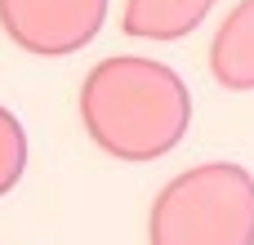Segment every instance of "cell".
Returning a JSON list of instances; mask_svg holds the SVG:
<instances>
[{
    "label": "cell",
    "mask_w": 254,
    "mask_h": 245,
    "mask_svg": "<svg viewBox=\"0 0 254 245\" xmlns=\"http://www.w3.org/2000/svg\"><path fill=\"white\" fill-rule=\"evenodd\" d=\"M210 71L223 89H254V0H241L210 49Z\"/></svg>",
    "instance_id": "cell-4"
},
{
    "label": "cell",
    "mask_w": 254,
    "mask_h": 245,
    "mask_svg": "<svg viewBox=\"0 0 254 245\" xmlns=\"http://www.w3.org/2000/svg\"><path fill=\"white\" fill-rule=\"evenodd\" d=\"M80 121L107 156L156 161L183 143L192 94L156 58H107L80 85Z\"/></svg>",
    "instance_id": "cell-1"
},
{
    "label": "cell",
    "mask_w": 254,
    "mask_h": 245,
    "mask_svg": "<svg viewBox=\"0 0 254 245\" xmlns=\"http://www.w3.org/2000/svg\"><path fill=\"white\" fill-rule=\"evenodd\" d=\"M107 18V0H0L4 36L40 58L85 49Z\"/></svg>",
    "instance_id": "cell-3"
},
{
    "label": "cell",
    "mask_w": 254,
    "mask_h": 245,
    "mask_svg": "<svg viewBox=\"0 0 254 245\" xmlns=\"http://www.w3.org/2000/svg\"><path fill=\"white\" fill-rule=\"evenodd\" d=\"M22 170H27V134H22L18 116L9 107H0V196L18 187Z\"/></svg>",
    "instance_id": "cell-6"
},
{
    "label": "cell",
    "mask_w": 254,
    "mask_h": 245,
    "mask_svg": "<svg viewBox=\"0 0 254 245\" xmlns=\"http://www.w3.org/2000/svg\"><path fill=\"white\" fill-rule=\"evenodd\" d=\"M152 245H254V174L232 161L192 165L161 187L147 219Z\"/></svg>",
    "instance_id": "cell-2"
},
{
    "label": "cell",
    "mask_w": 254,
    "mask_h": 245,
    "mask_svg": "<svg viewBox=\"0 0 254 245\" xmlns=\"http://www.w3.org/2000/svg\"><path fill=\"white\" fill-rule=\"evenodd\" d=\"M214 9V0H125L121 27L143 40H183L201 27V18Z\"/></svg>",
    "instance_id": "cell-5"
}]
</instances>
